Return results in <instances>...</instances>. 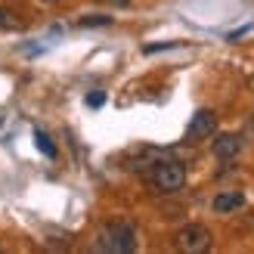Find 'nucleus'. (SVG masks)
<instances>
[{
    "label": "nucleus",
    "instance_id": "obj_5",
    "mask_svg": "<svg viewBox=\"0 0 254 254\" xmlns=\"http://www.w3.org/2000/svg\"><path fill=\"white\" fill-rule=\"evenodd\" d=\"M242 149H245V139L239 136V133H220V136H214V143H211V152L217 158H223V161L236 158Z\"/></svg>",
    "mask_w": 254,
    "mask_h": 254
},
{
    "label": "nucleus",
    "instance_id": "obj_1",
    "mask_svg": "<svg viewBox=\"0 0 254 254\" xmlns=\"http://www.w3.org/2000/svg\"><path fill=\"white\" fill-rule=\"evenodd\" d=\"M93 251H103V254H130L136 251V230L130 223H106L103 230L96 233V242Z\"/></svg>",
    "mask_w": 254,
    "mask_h": 254
},
{
    "label": "nucleus",
    "instance_id": "obj_8",
    "mask_svg": "<svg viewBox=\"0 0 254 254\" xmlns=\"http://www.w3.org/2000/svg\"><path fill=\"white\" fill-rule=\"evenodd\" d=\"M0 28H6V31H12V28H19V19L12 16L9 9H3V6H0Z\"/></svg>",
    "mask_w": 254,
    "mask_h": 254
},
{
    "label": "nucleus",
    "instance_id": "obj_6",
    "mask_svg": "<svg viewBox=\"0 0 254 254\" xmlns=\"http://www.w3.org/2000/svg\"><path fill=\"white\" fill-rule=\"evenodd\" d=\"M245 205H248V198H245V192H239V189H223V192H217L211 201L214 214H233Z\"/></svg>",
    "mask_w": 254,
    "mask_h": 254
},
{
    "label": "nucleus",
    "instance_id": "obj_2",
    "mask_svg": "<svg viewBox=\"0 0 254 254\" xmlns=\"http://www.w3.org/2000/svg\"><path fill=\"white\" fill-rule=\"evenodd\" d=\"M149 180L152 186L158 189V192H180V189L186 186V168H183V161H177V158H161L152 164V171H149Z\"/></svg>",
    "mask_w": 254,
    "mask_h": 254
},
{
    "label": "nucleus",
    "instance_id": "obj_13",
    "mask_svg": "<svg viewBox=\"0 0 254 254\" xmlns=\"http://www.w3.org/2000/svg\"><path fill=\"white\" fill-rule=\"evenodd\" d=\"M41 3H47V6H53V3H59V0H41Z\"/></svg>",
    "mask_w": 254,
    "mask_h": 254
},
{
    "label": "nucleus",
    "instance_id": "obj_9",
    "mask_svg": "<svg viewBox=\"0 0 254 254\" xmlns=\"http://www.w3.org/2000/svg\"><path fill=\"white\" fill-rule=\"evenodd\" d=\"M81 25L87 28V25H112V16H87L81 19Z\"/></svg>",
    "mask_w": 254,
    "mask_h": 254
},
{
    "label": "nucleus",
    "instance_id": "obj_3",
    "mask_svg": "<svg viewBox=\"0 0 254 254\" xmlns=\"http://www.w3.org/2000/svg\"><path fill=\"white\" fill-rule=\"evenodd\" d=\"M214 242V236L205 223H186L180 233L174 236V245L177 251H183V254H205Z\"/></svg>",
    "mask_w": 254,
    "mask_h": 254
},
{
    "label": "nucleus",
    "instance_id": "obj_7",
    "mask_svg": "<svg viewBox=\"0 0 254 254\" xmlns=\"http://www.w3.org/2000/svg\"><path fill=\"white\" fill-rule=\"evenodd\" d=\"M34 146L41 149L47 158H56V146H53V139H50L44 130H34Z\"/></svg>",
    "mask_w": 254,
    "mask_h": 254
},
{
    "label": "nucleus",
    "instance_id": "obj_14",
    "mask_svg": "<svg viewBox=\"0 0 254 254\" xmlns=\"http://www.w3.org/2000/svg\"><path fill=\"white\" fill-rule=\"evenodd\" d=\"M248 87H251V93H254V78H251V81H248Z\"/></svg>",
    "mask_w": 254,
    "mask_h": 254
},
{
    "label": "nucleus",
    "instance_id": "obj_11",
    "mask_svg": "<svg viewBox=\"0 0 254 254\" xmlns=\"http://www.w3.org/2000/svg\"><path fill=\"white\" fill-rule=\"evenodd\" d=\"M96 3H106V6H127L130 0H96Z\"/></svg>",
    "mask_w": 254,
    "mask_h": 254
},
{
    "label": "nucleus",
    "instance_id": "obj_10",
    "mask_svg": "<svg viewBox=\"0 0 254 254\" xmlns=\"http://www.w3.org/2000/svg\"><path fill=\"white\" fill-rule=\"evenodd\" d=\"M103 103H106V93H90V96H87V106H90V109H99Z\"/></svg>",
    "mask_w": 254,
    "mask_h": 254
},
{
    "label": "nucleus",
    "instance_id": "obj_12",
    "mask_svg": "<svg viewBox=\"0 0 254 254\" xmlns=\"http://www.w3.org/2000/svg\"><path fill=\"white\" fill-rule=\"evenodd\" d=\"M248 31H251V25H245V28H239V31H233V34H230V41H236V37H242V34H248Z\"/></svg>",
    "mask_w": 254,
    "mask_h": 254
},
{
    "label": "nucleus",
    "instance_id": "obj_4",
    "mask_svg": "<svg viewBox=\"0 0 254 254\" xmlns=\"http://www.w3.org/2000/svg\"><path fill=\"white\" fill-rule=\"evenodd\" d=\"M214 133H217V115H214L211 109H198L195 115H192V121H189V127H186V139H211Z\"/></svg>",
    "mask_w": 254,
    "mask_h": 254
}]
</instances>
